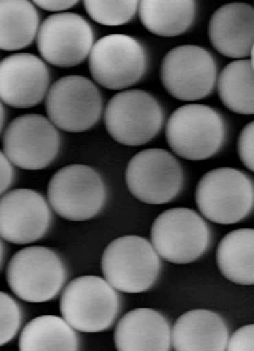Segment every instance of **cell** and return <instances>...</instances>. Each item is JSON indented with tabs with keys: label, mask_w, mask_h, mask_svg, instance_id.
<instances>
[{
	"label": "cell",
	"mask_w": 254,
	"mask_h": 351,
	"mask_svg": "<svg viewBox=\"0 0 254 351\" xmlns=\"http://www.w3.org/2000/svg\"><path fill=\"white\" fill-rule=\"evenodd\" d=\"M227 138L224 117L206 104H185L166 125V140L181 159L202 162L219 153Z\"/></svg>",
	"instance_id": "obj_1"
},
{
	"label": "cell",
	"mask_w": 254,
	"mask_h": 351,
	"mask_svg": "<svg viewBox=\"0 0 254 351\" xmlns=\"http://www.w3.org/2000/svg\"><path fill=\"white\" fill-rule=\"evenodd\" d=\"M196 204L216 224L240 223L254 210V182L239 169H213L196 187Z\"/></svg>",
	"instance_id": "obj_2"
},
{
	"label": "cell",
	"mask_w": 254,
	"mask_h": 351,
	"mask_svg": "<svg viewBox=\"0 0 254 351\" xmlns=\"http://www.w3.org/2000/svg\"><path fill=\"white\" fill-rule=\"evenodd\" d=\"M153 244L140 236H122L107 245L102 256V273L117 291L137 294L150 290L161 271Z\"/></svg>",
	"instance_id": "obj_3"
},
{
	"label": "cell",
	"mask_w": 254,
	"mask_h": 351,
	"mask_svg": "<svg viewBox=\"0 0 254 351\" xmlns=\"http://www.w3.org/2000/svg\"><path fill=\"white\" fill-rule=\"evenodd\" d=\"M60 313L76 331L102 332L115 324L120 313V297L106 278L80 276L63 290Z\"/></svg>",
	"instance_id": "obj_4"
},
{
	"label": "cell",
	"mask_w": 254,
	"mask_h": 351,
	"mask_svg": "<svg viewBox=\"0 0 254 351\" xmlns=\"http://www.w3.org/2000/svg\"><path fill=\"white\" fill-rule=\"evenodd\" d=\"M66 267L60 256L42 245H32L13 254L6 269L9 289L27 303H46L62 291Z\"/></svg>",
	"instance_id": "obj_5"
},
{
	"label": "cell",
	"mask_w": 254,
	"mask_h": 351,
	"mask_svg": "<svg viewBox=\"0 0 254 351\" xmlns=\"http://www.w3.org/2000/svg\"><path fill=\"white\" fill-rule=\"evenodd\" d=\"M54 213L69 221L96 217L106 204L107 190L97 170L86 165H69L58 170L47 186Z\"/></svg>",
	"instance_id": "obj_6"
},
{
	"label": "cell",
	"mask_w": 254,
	"mask_h": 351,
	"mask_svg": "<svg viewBox=\"0 0 254 351\" xmlns=\"http://www.w3.org/2000/svg\"><path fill=\"white\" fill-rule=\"evenodd\" d=\"M104 125L115 142L137 147L152 142L160 133L165 125V110L148 92L123 90L108 100Z\"/></svg>",
	"instance_id": "obj_7"
},
{
	"label": "cell",
	"mask_w": 254,
	"mask_h": 351,
	"mask_svg": "<svg viewBox=\"0 0 254 351\" xmlns=\"http://www.w3.org/2000/svg\"><path fill=\"white\" fill-rule=\"evenodd\" d=\"M150 239L159 256L173 265H189L210 247L211 232L206 220L192 208H169L153 221Z\"/></svg>",
	"instance_id": "obj_8"
},
{
	"label": "cell",
	"mask_w": 254,
	"mask_h": 351,
	"mask_svg": "<svg viewBox=\"0 0 254 351\" xmlns=\"http://www.w3.org/2000/svg\"><path fill=\"white\" fill-rule=\"evenodd\" d=\"M149 67L144 46L129 34H107L89 56V72L104 89L124 90L137 84Z\"/></svg>",
	"instance_id": "obj_9"
},
{
	"label": "cell",
	"mask_w": 254,
	"mask_h": 351,
	"mask_svg": "<svg viewBox=\"0 0 254 351\" xmlns=\"http://www.w3.org/2000/svg\"><path fill=\"white\" fill-rule=\"evenodd\" d=\"M161 84L181 101H197L210 96L217 79V62L202 46L183 45L168 51L160 67Z\"/></svg>",
	"instance_id": "obj_10"
},
{
	"label": "cell",
	"mask_w": 254,
	"mask_h": 351,
	"mask_svg": "<svg viewBox=\"0 0 254 351\" xmlns=\"http://www.w3.org/2000/svg\"><path fill=\"white\" fill-rule=\"evenodd\" d=\"M126 184L141 203L166 204L183 190L185 171L168 150L148 149L135 154L127 165Z\"/></svg>",
	"instance_id": "obj_11"
},
{
	"label": "cell",
	"mask_w": 254,
	"mask_h": 351,
	"mask_svg": "<svg viewBox=\"0 0 254 351\" xmlns=\"http://www.w3.org/2000/svg\"><path fill=\"white\" fill-rule=\"evenodd\" d=\"M45 106L49 120L58 129L82 133L97 125L103 113V97L90 79L65 76L51 84Z\"/></svg>",
	"instance_id": "obj_12"
},
{
	"label": "cell",
	"mask_w": 254,
	"mask_h": 351,
	"mask_svg": "<svg viewBox=\"0 0 254 351\" xmlns=\"http://www.w3.org/2000/svg\"><path fill=\"white\" fill-rule=\"evenodd\" d=\"M60 134L53 123L41 114H23L10 121L3 133V153L23 170H43L60 152Z\"/></svg>",
	"instance_id": "obj_13"
},
{
	"label": "cell",
	"mask_w": 254,
	"mask_h": 351,
	"mask_svg": "<svg viewBox=\"0 0 254 351\" xmlns=\"http://www.w3.org/2000/svg\"><path fill=\"white\" fill-rule=\"evenodd\" d=\"M93 46V27L78 13L51 14L41 25L38 50L51 66H79L92 53Z\"/></svg>",
	"instance_id": "obj_14"
},
{
	"label": "cell",
	"mask_w": 254,
	"mask_h": 351,
	"mask_svg": "<svg viewBox=\"0 0 254 351\" xmlns=\"http://www.w3.org/2000/svg\"><path fill=\"white\" fill-rule=\"evenodd\" d=\"M51 224L46 199L32 189H16L0 200V236L13 244H30L43 239Z\"/></svg>",
	"instance_id": "obj_15"
},
{
	"label": "cell",
	"mask_w": 254,
	"mask_h": 351,
	"mask_svg": "<svg viewBox=\"0 0 254 351\" xmlns=\"http://www.w3.org/2000/svg\"><path fill=\"white\" fill-rule=\"evenodd\" d=\"M50 72L46 63L30 53H16L0 62V99L8 106H38L49 93Z\"/></svg>",
	"instance_id": "obj_16"
},
{
	"label": "cell",
	"mask_w": 254,
	"mask_h": 351,
	"mask_svg": "<svg viewBox=\"0 0 254 351\" xmlns=\"http://www.w3.org/2000/svg\"><path fill=\"white\" fill-rule=\"evenodd\" d=\"M209 39L226 58H249L254 46V8L249 3H227L217 9L209 23Z\"/></svg>",
	"instance_id": "obj_17"
},
{
	"label": "cell",
	"mask_w": 254,
	"mask_h": 351,
	"mask_svg": "<svg viewBox=\"0 0 254 351\" xmlns=\"http://www.w3.org/2000/svg\"><path fill=\"white\" fill-rule=\"evenodd\" d=\"M115 346L119 351H169L172 327L157 310L135 308L119 320Z\"/></svg>",
	"instance_id": "obj_18"
},
{
	"label": "cell",
	"mask_w": 254,
	"mask_h": 351,
	"mask_svg": "<svg viewBox=\"0 0 254 351\" xmlns=\"http://www.w3.org/2000/svg\"><path fill=\"white\" fill-rule=\"evenodd\" d=\"M230 335L220 314L197 308L181 314L172 328L176 351H224Z\"/></svg>",
	"instance_id": "obj_19"
},
{
	"label": "cell",
	"mask_w": 254,
	"mask_h": 351,
	"mask_svg": "<svg viewBox=\"0 0 254 351\" xmlns=\"http://www.w3.org/2000/svg\"><path fill=\"white\" fill-rule=\"evenodd\" d=\"M196 14L194 0H141L139 6L141 25L161 38H176L190 30Z\"/></svg>",
	"instance_id": "obj_20"
},
{
	"label": "cell",
	"mask_w": 254,
	"mask_h": 351,
	"mask_svg": "<svg viewBox=\"0 0 254 351\" xmlns=\"http://www.w3.org/2000/svg\"><path fill=\"white\" fill-rule=\"evenodd\" d=\"M217 267L231 283L254 285V229L227 233L216 252Z\"/></svg>",
	"instance_id": "obj_21"
},
{
	"label": "cell",
	"mask_w": 254,
	"mask_h": 351,
	"mask_svg": "<svg viewBox=\"0 0 254 351\" xmlns=\"http://www.w3.org/2000/svg\"><path fill=\"white\" fill-rule=\"evenodd\" d=\"M41 14L27 0L0 2V49L22 50L33 43L39 34Z\"/></svg>",
	"instance_id": "obj_22"
},
{
	"label": "cell",
	"mask_w": 254,
	"mask_h": 351,
	"mask_svg": "<svg viewBox=\"0 0 254 351\" xmlns=\"http://www.w3.org/2000/svg\"><path fill=\"white\" fill-rule=\"evenodd\" d=\"M76 330L63 317L41 315L30 320L19 337L21 351H78Z\"/></svg>",
	"instance_id": "obj_23"
},
{
	"label": "cell",
	"mask_w": 254,
	"mask_h": 351,
	"mask_svg": "<svg viewBox=\"0 0 254 351\" xmlns=\"http://www.w3.org/2000/svg\"><path fill=\"white\" fill-rule=\"evenodd\" d=\"M217 92L224 106L238 114H254V70L247 59L229 63L217 79Z\"/></svg>",
	"instance_id": "obj_24"
},
{
	"label": "cell",
	"mask_w": 254,
	"mask_h": 351,
	"mask_svg": "<svg viewBox=\"0 0 254 351\" xmlns=\"http://www.w3.org/2000/svg\"><path fill=\"white\" fill-rule=\"evenodd\" d=\"M87 14L103 26H122L135 19L140 2L137 0H84Z\"/></svg>",
	"instance_id": "obj_25"
},
{
	"label": "cell",
	"mask_w": 254,
	"mask_h": 351,
	"mask_svg": "<svg viewBox=\"0 0 254 351\" xmlns=\"http://www.w3.org/2000/svg\"><path fill=\"white\" fill-rule=\"evenodd\" d=\"M22 310L13 297L0 293V344L10 343L19 332L22 324Z\"/></svg>",
	"instance_id": "obj_26"
},
{
	"label": "cell",
	"mask_w": 254,
	"mask_h": 351,
	"mask_svg": "<svg viewBox=\"0 0 254 351\" xmlns=\"http://www.w3.org/2000/svg\"><path fill=\"white\" fill-rule=\"evenodd\" d=\"M238 153L242 163L254 173V121L246 125L238 140Z\"/></svg>",
	"instance_id": "obj_27"
},
{
	"label": "cell",
	"mask_w": 254,
	"mask_h": 351,
	"mask_svg": "<svg viewBox=\"0 0 254 351\" xmlns=\"http://www.w3.org/2000/svg\"><path fill=\"white\" fill-rule=\"evenodd\" d=\"M229 351H254V324L235 330L227 343Z\"/></svg>",
	"instance_id": "obj_28"
},
{
	"label": "cell",
	"mask_w": 254,
	"mask_h": 351,
	"mask_svg": "<svg viewBox=\"0 0 254 351\" xmlns=\"http://www.w3.org/2000/svg\"><path fill=\"white\" fill-rule=\"evenodd\" d=\"M78 0H34L33 5L47 12H62L65 13L67 9L76 6Z\"/></svg>",
	"instance_id": "obj_29"
},
{
	"label": "cell",
	"mask_w": 254,
	"mask_h": 351,
	"mask_svg": "<svg viewBox=\"0 0 254 351\" xmlns=\"http://www.w3.org/2000/svg\"><path fill=\"white\" fill-rule=\"evenodd\" d=\"M12 165L13 163L8 159V156L3 152L0 153V166H2V184H0V191H2V195H5V191H8L14 179V171Z\"/></svg>",
	"instance_id": "obj_30"
},
{
	"label": "cell",
	"mask_w": 254,
	"mask_h": 351,
	"mask_svg": "<svg viewBox=\"0 0 254 351\" xmlns=\"http://www.w3.org/2000/svg\"><path fill=\"white\" fill-rule=\"evenodd\" d=\"M250 62H251V66H253V70H254V46H253V49H251V55H250Z\"/></svg>",
	"instance_id": "obj_31"
}]
</instances>
